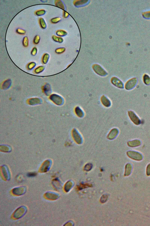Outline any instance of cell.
<instances>
[{
  "label": "cell",
  "mask_w": 150,
  "mask_h": 226,
  "mask_svg": "<svg viewBox=\"0 0 150 226\" xmlns=\"http://www.w3.org/2000/svg\"><path fill=\"white\" fill-rule=\"evenodd\" d=\"M128 156L135 161H140L143 159L142 155L140 153L134 151H129L127 152Z\"/></svg>",
  "instance_id": "cell-1"
},
{
  "label": "cell",
  "mask_w": 150,
  "mask_h": 226,
  "mask_svg": "<svg viewBox=\"0 0 150 226\" xmlns=\"http://www.w3.org/2000/svg\"><path fill=\"white\" fill-rule=\"evenodd\" d=\"M93 68L95 73L101 76H104L107 75V72L99 65L95 64L93 66Z\"/></svg>",
  "instance_id": "cell-2"
},
{
  "label": "cell",
  "mask_w": 150,
  "mask_h": 226,
  "mask_svg": "<svg viewBox=\"0 0 150 226\" xmlns=\"http://www.w3.org/2000/svg\"><path fill=\"white\" fill-rule=\"evenodd\" d=\"M50 99L54 103L58 105L63 104L64 102V100L61 96L55 94L52 95Z\"/></svg>",
  "instance_id": "cell-3"
},
{
  "label": "cell",
  "mask_w": 150,
  "mask_h": 226,
  "mask_svg": "<svg viewBox=\"0 0 150 226\" xmlns=\"http://www.w3.org/2000/svg\"><path fill=\"white\" fill-rule=\"evenodd\" d=\"M128 114L131 120L135 124L139 125L141 123V121L139 118L133 112L129 111L128 112Z\"/></svg>",
  "instance_id": "cell-4"
},
{
  "label": "cell",
  "mask_w": 150,
  "mask_h": 226,
  "mask_svg": "<svg viewBox=\"0 0 150 226\" xmlns=\"http://www.w3.org/2000/svg\"><path fill=\"white\" fill-rule=\"evenodd\" d=\"M137 80L136 78H133L129 80L125 85V88L127 90H130L133 89L136 86Z\"/></svg>",
  "instance_id": "cell-5"
},
{
  "label": "cell",
  "mask_w": 150,
  "mask_h": 226,
  "mask_svg": "<svg viewBox=\"0 0 150 226\" xmlns=\"http://www.w3.org/2000/svg\"><path fill=\"white\" fill-rule=\"evenodd\" d=\"M111 82L113 85L118 88L120 89L123 88V84L120 80L115 77H113L111 78Z\"/></svg>",
  "instance_id": "cell-6"
},
{
  "label": "cell",
  "mask_w": 150,
  "mask_h": 226,
  "mask_svg": "<svg viewBox=\"0 0 150 226\" xmlns=\"http://www.w3.org/2000/svg\"><path fill=\"white\" fill-rule=\"evenodd\" d=\"M127 144L129 147H134L139 146L141 145V141L138 140H135L128 142Z\"/></svg>",
  "instance_id": "cell-7"
},
{
  "label": "cell",
  "mask_w": 150,
  "mask_h": 226,
  "mask_svg": "<svg viewBox=\"0 0 150 226\" xmlns=\"http://www.w3.org/2000/svg\"><path fill=\"white\" fill-rule=\"evenodd\" d=\"M101 101L103 105L106 107H109L111 106V101L105 96H103L101 98Z\"/></svg>",
  "instance_id": "cell-8"
},
{
  "label": "cell",
  "mask_w": 150,
  "mask_h": 226,
  "mask_svg": "<svg viewBox=\"0 0 150 226\" xmlns=\"http://www.w3.org/2000/svg\"><path fill=\"white\" fill-rule=\"evenodd\" d=\"M38 23L40 27L43 29H45L47 27L46 23L44 19L42 17H40L38 20Z\"/></svg>",
  "instance_id": "cell-9"
},
{
  "label": "cell",
  "mask_w": 150,
  "mask_h": 226,
  "mask_svg": "<svg viewBox=\"0 0 150 226\" xmlns=\"http://www.w3.org/2000/svg\"><path fill=\"white\" fill-rule=\"evenodd\" d=\"M132 165L130 163L127 164L125 168V176H128L130 174L132 171Z\"/></svg>",
  "instance_id": "cell-10"
},
{
  "label": "cell",
  "mask_w": 150,
  "mask_h": 226,
  "mask_svg": "<svg viewBox=\"0 0 150 226\" xmlns=\"http://www.w3.org/2000/svg\"><path fill=\"white\" fill-rule=\"evenodd\" d=\"M43 90L47 96L50 94L51 92V88L49 84H46L44 87Z\"/></svg>",
  "instance_id": "cell-11"
},
{
  "label": "cell",
  "mask_w": 150,
  "mask_h": 226,
  "mask_svg": "<svg viewBox=\"0 0 150 226\" xmlns=\"http://www.w3.org/2000/svg\"><path fill=\"white\" fill-rule=\"evenodd\" d=\"M54 3L56 7L63 9H65V6L62 1L59 0H56L54 1Z\"/></svg>",
  "instance_id": "cell-12"
},
{
  "label": "cell",
  "mask_w": 150,
  "mask_h": 226,
  "mask_svg": "<svg viewBox=\"0 0 150 226\" xmlns=\"http://www.w3.org/2000/svg\"><path fill=\"white\" fill-rule=\"evenodd\" d=\"M28 101L29 104L33 105L39 104L42 101L40 99L35 98L30 99Z\"/></svg>",
  "instance_id": "cell-13"
},
{
  "label": "cell",
  "mask_w": 150,
  "mask_h": 226,
  "mask_svg": "<svg viewBox=\"0 0 150 226\" xmlns=\"http://www.w3.org/2000/svg\"><path fill=\"white\" fill-rule=\"evenodd\" d=\"M50 58V55L49 54L46 53L44 54L42 58V62L43 64H46L48 62Z\"/></svg>",
  "instance_id": "cell-14"
},
{
  "label": "cell",
  "mask_w": 150,
  "mask_h": 226,
  "mask_svg": "<svg viewBox=\"0 0 150 226\" xmlns=\"http://www.w3.org/2000/svg\"><path fill=\"white\" fill-rule=\"evenodd\" d=\"M11 84V81L10 80L5 81L3 84L2 88L3 89H7L10 87Z\"/></svg>",
  "instance_id": "cell-15"
},
{
  "label": "cell",
  "mask_w": 150,
  "mask_h": 226,
  "mask_svg": "<svg viewBox=\"0 0 150 226\" xmlns=\"http://www.w3.org/2000/svg\"><path fill=\"white\" fill-rule=\"evenodd\" d=\"M56 34L58 36L64 37L67 35V32L65 30H59L56 32Z\"/></svg>",
  "instance_id": "cell-16"
},
{
  "label": "cell",
  "mask_w": 150,
  "mask_h": 226,
  "mask_svg": "<svg viewBox=\"0 0 150 226\" xmlns=\"http://www.w3.org/2000/svg\"><path fill=\"white\" fill-rule=\"evenodd\" d=\"M52 39L55 42L59 43H62L64 41L63 39L61 37L56 36L55 35L52 36Z\"/></svg>",
  "instance_id": "cell-17"
},
{
  "label": "cell",
  "mask_w": 150,
  "mask_h": 226,
  "mask_svg": "<svg viewBox=\"0 0 150 226\" xmlns=\"http://www.w3.org/2000/svg\"><path fill=\"white\" fill-rule=\"evenodd\" d=\"M46 11L44 9H39L34 12V14L38 16H43L46 13Z\"/></svg>",
  "instance_id": "cell-18"
},
{
  "label": "cell",
  "mask_w": 150,
  "mask_h": 226,
  "mask_svg": "<svg viewBox=\"0 0 150 226\" xmlns=\"http://www.w3.org/2000/svg\"><path fill=\"white\" fill-rule=\"evenodd\" d=\"M75 112L77 116L79 117H82L84 115L83 112L79 107H77L75 109Z\"/></svg>",
  "instance_id": "cell-19"
},
{
  "label": "cell",
  "mask_w": 150,
  "mask_h": 226,
  "mask_svg": "<svg viewBox=\"0 0 150 226\" xmlns=\"http://www.w3.org/2000/svg\"><path fill=\"white\" fill-rule=\"evenodd\" d=\"M23 46L25 48H27L29 45V40L28 37L25 36L24 37L22 40Z\"/></svg>",
  "instance_id": "cell-20"
},
{
  "label": "cell",
  "mask_w": 150,
  "mask_h": 226,
  "mask_svg": "<svg viewBox=\"0 0 150 226\" xmlns=\"http://www.w3.org/2000/svg\"><path fill=\"white\" fill-rule=\"evenodd\" d=\"M61 20V18L60 17H56L53 18L50 20V22L53 24H56L59 22Z\"/></svg>",
  "instance_id": "cell-21"
},
{
  "label": "cell",
  "mask_w": 150,
  "mask_h": 226,
  "mask_svg": "<svg viewBox=\"0 0 150 226\" xmlns=\"http://www.w3.org/2000/svg\"><path fill=\"white\" fill-rule=\"evenodd\" d=\"M144 83L147 85H149L150 84V78L146 74L144 75L143 78Z\"/></svg>",
  "instance_id": "cell-22"
},
{
  "label": "cell",
  "mask_w": 150,
  "mask_h": 226,
  "mask_svg": "<svg viewBox=\"0 0 150 226\" xmlns=\"http://www.w3.org/2000/svg\"><path fill=\"white\" fill-rule=\"evenodd\" d=\"M65 50V48L64 47L59 48L55 49V52L57 54H60L64 53Z\"/></svg>",
  "instance_id": "cell-23"
},
{
  "label": "cell",
  "mask_w": 150,
  "mask_h": 226,
  "mask_svg": "<svg viewBox=\"0 0 150 226\" xmlns=\"http://www.w3.org/2000/svg\"><path fill=\"white\" fill-rule=\"evenodd\" d=\"M40 37L39 35H36L33 40V43L35 45L38 44L40 41Z\"/></svg>",
  "instance_id": "cell-24"
},
{
  "label": "cell",
  "mask_w": 150,
  "mask_h": 226,
  "mask_svg": "<svg viewBox=\"0 0 150 226\" xmlns=\"http://www.w3.org/2000/svg\"><path fill=\"white\" fill-rule=\"evenodd\" d=\"M16 33L20 34V35H24L26 33L25 30L20 28H17L16 29Z\"/></svg>",
  "instance_id": "cell-25"
},
{
  "label": "cell",
  "mask_w": 150,
  "mask_h": 226,
  "mask_svg": "<svg viewBox=\"0 0 150 226\" xmlns=\"http://www.w3.org/2000/svg\"><path fill=\"white\" fill-rule=\"evenodd\" d=\"M45 67L43 66H39L37 67L35 70V72L37 73H41L45 69Z\"/></svg>",
  "instance_id": "cell-26"
},
{
  "label": "cell",
  "mask_w": 150,
  "mask_h": 226,
  "mask_svg": "<svg viewBox=\"0 0 150 226\" xmlns=\"http://www.w3.org/2000/svg\"><path fill=\"white\" fill-rule=\"evenodd\" d=\"M36 65V63L34 62H31L29 63L27 65V68L29 70H32Z\"/></svg>",
  "instance_id": "cell-27"
},
{
  "label": "cell",
  "mask_w": 150,
  "mask_h": 226,
  "mask_svg": "<svg viewBox=\"0 0 150 226\" xmlns=\"http://www.w3.org/2000/svg\"><path fill=\"white\" fill-rule=\"evenodd\" d=\"M37 52L38 49L36 47H34L31 51V54L33 56H35L37 53Z\"/></svg>",
  "instance_id": "cell-28"
},
{
  "label": "cell",
  "mask_w": 150,
  "mask_h": 226,
  "mask_svg": "<svg viewBox=\"0 0 150 226\" xmlns=\"http://www.w3.org/2000/svg\"><path fill=\"white\" fill-rule=\"evenodd\" d=\"M87 1H77L75 2V5H82V4L86 3Z\"/></svg>",
  "instance_id": "cell-29"
},
{
  "label": "cell",
  "mask_w": 150,
  "mask_h": 226,
  "mask_svg": "<svg viewBox=\"0 0 150 226\" xmlns=\"http://www.w3.org/2000/svg\"><path fill=\"white\" fill-rule=\"evenodd\" d=\"M143 15L144 17L147 18H150V11L144 12H143Z\"/></svg>",
  "instance_id": "cell-30"
},
{
  "label": "cell",
  "mask_w": 150,
  "mask_h": 226,
  "mask_svg": "<svg viewBox=\"0 0 150 226\" xmlns=\"http://www.w3.org/2000/svg\"><path fill=\"white\" fill-rule=\"evenodd\" d=\"M146 173L147 175L150 176V164H149L147 167Z\"/></svg>",
  "instance_id": "cell-31"
},
{
  "label": "cell",
  "mask_w": 150,
  "mask_h": 226,
  "mask_svg": "<svg viewBox=\"0 0 150 226\" xmlns=\"http://www.w3.org/2000/svg\"><path fill=\"white\" fill-rule=\"evenodd\" d=\"M68 14L67 13V12L65 11H63V17L64 18H67V17H68L69 16Z\"/></svg>",
  "instance_id": "cell-32"
},
{
  "label": "cell",
  "mask_w": 150,
  "mask_h": 226,
  "mask_svg": "<svg viewBox=\"0 0 150 226\" xmlns=\"http://www.w3.org/2000/svg\"><path fill=\"white\" fill-rule=\"evenodd\" d=\"M36 174L35 173H30L29 174H28V176H29V177H32L36 176Z\"/></svg>",
  "instance_id": "cell-33"
}]
</instances>
